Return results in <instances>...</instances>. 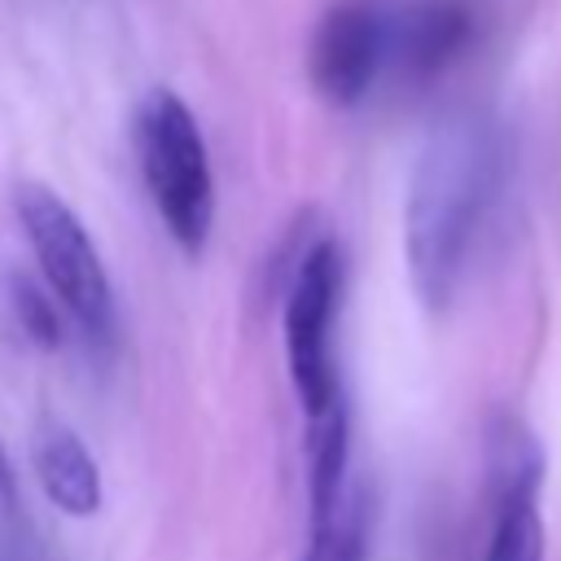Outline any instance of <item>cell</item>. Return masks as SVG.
Masks as SVG:
<instances>
[{"label": "cell", "instance_id": "3957f363", "mask_svg": "<svg viewBox=\"0 0 561 561\" xmlns=\"http://www.w3.org/2000/svg\"><path fill=\"white\" fill-rule=\"evenodd\" d=\"M13 206L61 311H70L83 337L105 342L114 333V285L83 219L48 184H22Z\"/></svg>", "mask_w": 561, "mask_h": 561}, {"label": "cell", "instance_id": "5b68a950", "mask_svg": "<svg viewBox=\"0 0 561 561\" xmlns=\"http://www.w3.org/2000/svg\"><path fill=\"white\" fill-rule=\"evenodd\" d=\"M390 57V18L373 0L333 4L311 35V83L329 105H359Z\"/></svg>", "mask_w": 561, "mask_h": 561}, {"label": "cell", "instance_id": "30bf717a", "mask_svg": "<svg viewBox=\"0 0 561 561\" xmlns=\"http://www.w3.org/2000/svg\"><path fill=\"white\" fill-rule=\"evenodd\" d=\"M302 561H364V508H359L355 491H346V500L333 517L311 522Z\"/></svg>", "mask_w": 561, "mask_h": 561}, {"label": "cell", "instance_id": "ba28073f", "mask_svg": "<svg viewBox=\"0 0 561 561\" xmlns=\"http://www.w3.org/2000/svg\"><path fill=\"white\" fill-rule=\"evenodd\" d=\"M35 473L44 495L70 513V517H92L101 508V473L92 451L75 430H48L35 447Z\"/></svg>", "mask_w": 561, "mask_h": 561}, {"label": "cell", "instance_id": "52a82bcc", "mask_svg": "<svg viewBox=\"0 0 561 561\" xmlns=\"http://www.w3.org/2000/svg\"><path fill=\"white\" fill-rule=\"evenodd\" d=\"M346 469H351V421L346 399L329 403L324 412L307 416V504L311 522H324L346 500Z\"/></svg>", "mask_w": 561, "mask_h": 561}, {"label": "cell", "instance_id": "8fae6325", "mask_svg": "<svg viewBox=\"0 0 561 561\" xmlns=\"http://www.w3.org/2000/svg\"><path fill=\"white\" fill-rule=\"evenodd\" d=\"M9 302H13V320H18V329L35 342V346H44V351H57L61 346V311H57V302L31 280V276H9Z\"/></svg>", "mask_w": 561, "mask_h": 561}, {"label": "cell", "instance_id": "8992f818", "mask_svg": "<svg viewBox=\"0 0 561 561\" xmlns=\"http://www.w3.org/2000/svg\"><path fill=\"white\" fill-rule=\"evenodd\" d=\"M478 18L469 0H416L390 18V57L408 79H434L469 53Z\"/></svg>", "mask_w": 561, "mask_h": 561}, {"label": "cell", "instance_id": "7a4b0ae2", "mask_svg": "<svg viewBox=\"0 0 561 561\" xmlns=\"http://www.w3.org/2000/svg\"><path fill=\"white\" fill-rule=\"evenodd\" d=\"M136 145H140V171H145L149 197L171 241L197 254L215 224V180H210L206 140L193 110L167 88L149 92V101L140 105Z\"/></svg>", "mask_w": 561, "mask_h": 561}, {"label": "cell", "instance_id": "7c38bea8", "mask_svg": "<svg viewBox=\"0 0 561 561\" xmlns=\"http://www.w3.org/2000/svg\"><path fill=\"white\" fill-rule=\"evenodd\" d=\"M13 500H18V478H13V465H9V451L0 438V517L13 508Z\"/></svg>", "mask_w": 561, "mask_h": 561}, {"label": "cell", "instance_id": "6da1fadb", "mask_svg": "<svg viewBox=\"0 0 561 561\" xmlns=\"http://www.w3.org/2000/svg\"><path fill=\"white\" fill-rule=\"evenodd\" d=\"M504 180V140L478 114L443 118L412 167L403 206L408 272L425 307L443 311L460 289L469 250Z\"/></svg>", "mask_w": 561, "mask_h": 561}, {"label": "cell", "instance_id": "9c48e42d", "mask_svg": "<svg viewBox=\"0 0 561 561\" xmlns=\"http://www.w3.org/2000/svg\"><path fill=\"white\" fill-rule=\"evenodd\" d=\"M539 465H508L504 495L495 508L491 543L482 561H543V522H539Z\"/></svg>", "mask_w": 561, "mask_h": 561}, {"label": "cell", "instance_id": "277c9868", "mask_svg": "<svg viewBox=\"0 0 561 561\" xmlns=\"http://www.w3.org/2000/svg\"><path fill=\"white\" fill-rule=\"evenodd\" d=\"M337 298H342V250L333 237H320L302 250L285 294V355H289V377L307 416L342 399L337 368H333Z\"/></svg>", "mask_w": 561, "mask_h": 561}]
</instances>
